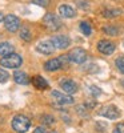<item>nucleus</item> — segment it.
Returning <instances> with one entry per match:
<instances>
[{"mask_svg": "<svg viewBox=\"0 0 124 133\" xmlns=\"http://www.w3.org/2000/svg\"><path fill=\"white\" fill-rule=\"evenodd\" d=\"M47 133H58V132H55V130H51V132H47Z\"/></svg>", "mask_w": 124, "mask_h": 133, "instance_id": "33", "label": "nucleus"}, {"mask_svg": "<svg viewBox=\"0 0 124 133\" xmlns=\"http://www.w3.org/2000/svg\"><path fill=\"white\" fill-rule=\"evenodd\" d=\"M43 23L51 31H58L61 27V20L55 14H46L44 17H43Z\"/></svg>", "mask_w": 124, "mask_h": 133, "instance_id": "3", "label": "nucleus"}, {"mask_svg": "<svg viewBox=\"0 0 124 133\" xmlns=\"http://www.w3.org/2000/svg\"><path fill=\"white\" fill-rule=\"evenodd\" d=\"M121 12L123 11L119 8H107V9H103V16L107 19H114V17H117L119 15H121Z\"/></svg>", "mask_w": 124, "mask_h": 133, "instance_id": "17", "label": "nucleus"}, {"mask_svg": "<svg viewBox=\"0 0 124 133\" xmlns=\"http://www.w3.org/2000/svg\"><path fill=\"white\" fill-rule=\"evenodd\" d=\"M4 15H3V12H0V21H4Z\"/></svg>", "mask_w": 124, "mask_h": 133, "instance_id": "31", "label": "nucleus"}, {"mask_svg": "<svg viewBox=\"0 0 124 133\" xmlns=\"http://www.w3.org/2000/svg\"><path fill=\"white\" fill-rule=\"evenodd\" d=\"M59 14L63 16V17H67V19H72L76 16V12L75 9L71 7V5H67V4H61L59 7Z\"/></svg>", "mask_w": 124, "mask_h": 133, "instance_id": "13", "label": "nucleus"}, {"mask_svg": "<svg viewBox=\"0 0 124 133\" xmlns=\"http://www.w3.org/2000/svg\"><path fill=\"white\" fill-rule=\"evenodd\" d=\"M80 31L84 33L85 36H89L91 32H92V28H91V25H89V23H87V21H82L80 23Z\"/></svg>", "mask_w": 124, "mask_h": 133, "instance_id": "20", "label": "nucleus"}, {"mask_svg": "<svg viewBox=\"0 0 124 133\" xmlns=\"http://www.w3.org/2000/svg\"><path fill=\"white\" fill-rule=\"evenodd\" d=\"M97 49L103 55H111L115 51V44L109 40H100L97 43Z\"/></svg>", "mask_w": 124, "mask_h": 133, "instance_id": "8", "label": "nucleus"}, {"mask_svg": "<svg viewBox=\"0 0 124 133\" xmlns=\"http://www.w3.org/2000/svg\"><path fill=\"white\" fill-rule=\"evenodd\" d=\"M68 57L71 63L75 64H83L87 60V52L83 48H73L70 53H68Z\"/></svg>", "mask_w": 124, "mask_h": 133, "instance_id": "4", "label": "nucleus"}, {"mask_svg": "<svg viewBox=\"0 0 124 133\" xmlns=\"http://www.w3.org/2000/svg\"><path fill=\"white\" fill-rule=\"evenodd\" d=\"M36 49L43 53V55H52L55 52V45L52 44V41H40L38 45H36Z\"/></svg>", "mask_w": 124, "mask_h": 133, "instance_id": "11", "label": "nucleus"}, {"mask_svg": "<svg viewBox=\"0 0 124 133\" xmlns=\"http://www.w3.org/2000/svg\"><path fill=\"white\" fill-rule=\"evenodd\" d=\"M33 133H47V130L44 129L43 127H38L35 130H33Z\"/></svg>", "mask_w": 124, "mask_h": 133, "instance_id": "30", "label": "nucleus"}, {"mask_svg": "<svg viewBox=\"0 0 124 133\" xmlns=\"http://www.w3.org/2000/svg\"><path fill=\"white\" fill-rule=\"evenodd\" d=\"M115 64H116L117 71H119L120 73H124V56L117 57V59H116V61H115Z\"/></svg>", "mask_w": 124, "mask_h": 133, "instance_id": "22", "label": "nucleus"}, {"mask_svg": "<svg viewBox=\"0 0 124 133\" xmlns=\"http://www.w3.org/2000/svg\"><path fill=\"white\" fill-rule=\"evenodd\" d=\"M112 133H124V123H119L115 128Z\"/></svg>", "mask_w": 124, "mask_h": 133, "instance_id": "25", "label": "nucleus"}, {"mask_svg": "<svg viewBox=\"0 0 124 133\" xmlns=\"http://www.w3.org/2000/svg\"><path fill=\"white\" fill-rule=\"evenodd\" d=\"M63 68V63L60 60V57H56V59H51L48 61H46L44 64V69L48 71V72H53V71H58Z\"/></svg>", "mask_w": 124, "mask_h": 133, "instance_id": "12", "label": "nucleus"}, {"mask_svg": "<svg viewBox=\"0 0 124 133\" xmlns=\"http://www.w3.org/2000/svg\"><path fill=\"white\" fill-rule=\"evenodd\" d=\"M52 97H53L59 104H61V105L73 104V101H75L72 96H70V95H64V93H61V92H59V91H53V92H52Z\"/></svg>", "mask_w": 124, "mask_h": 133, "instance_id": "9", "label": "nucleus"}, {"mask_svg": "<svg viewBox=\"0 0 124 133\" xmlns=\"http://www.w3.org/2000/svg\"><path fill=\"white\" fill-rule=\"evenodd\" d=\"M32 84L35 88H38V89H47L48 88V83L44 80L41 76H33L32 77Z\"/></svg>", "mask_w": 124, "mask_h": 133, "instance_id": "15", "label": "nucleus"}, {"mask_svg": "<svg viewBox=\"0 0 124 133\" xmlns=\"http://www.w3.org/2000/svg\"><path fill=\"white\" fill-rule=\"evenodd\" d=\"M14 53V47L11 45L9 43L4 41V43H0V56H9V55Z\"/></svg>", "mask_w": 124, "mask_h": 133, "instance_id": "16", "label": "nucleus"}, {"mask_svg": "<svg viewBox=\"0 0 124 133\" xmlns=\"http://www.w3.org/2000/svg\"><path fill=\"white\" fill-rule=\"evenodd\" d=\"M21 63H23V59H21V56H19V55H16V53H12V55L5 56V57H3L2 60H0V65L2 66L12 68V69L19 68V66L21 65Z\"/></svg>", "mask_w": 124, "mask_h": 133, "instance_id": "2", "label": "nucleus"}, {"mask_svg": "<svg viewBox=\"0 0 124 133\" xmlns=\"http://www.w3.org/2000/svg\"><path fill=\"white\" fill-rule=\"evenodd\" d=\"M120 85H121V87H123V88H124V79H123V80H121V81H120Z\"/></svg>", "mask_w": 124, "mask_h": 133, "instance_id": "32", "label": "nucleus"}, {"mask_svg": "<svg viewBox=\"0 0 124 133\" xmlns=\"http://www.w3.org/2000/svg\"><path fill=\"white\" fill-rule=\"evenodd\" d=\"M99 116H103L108 120H116L120 117V110L115 105H107L101 108V110H99Z\"/></svg>", "mask_w": 124, "mask_h": 133, "instance_id": "5", "label": "nucleus"}, {"mask_svg": "<svg viewBox=\"0 0 124 133\" xmlns=\"http://www.w3.org/2000/svg\"><path fill=\"white\" fill-rule=\"evenodd\" d=\"M89 92H91V95L94 97H97L101 93V89H100L99 87H96V85H91V87H89Z\"/></svg>", "mask_w": 124, "mask_h": 133, "instance_id": "24", "label": "nucleus"}, {"mask_svg": "<svg viewBox=\"0 0 124 133\" xmlns=\"http://www.w3.org/2000/svg\"><path fill=\"white\" fill-rule=\"evenodd\" d=\"M33 3H36L38 5H41V7H47L48 0H33Z\"/></svg>", "mask_w": 124, "mask_h": 133, "instance_id": "28", "label": "nucleus"}, {"mask_svg": "<svg viewBox=\"0 0 124 133\" xmlns=\"http://www.w3.org/2000/svg\"><path fill=\"white\" fill-rule=\"evenodd\" d=\"M51 41L55 45V48H58V49H65V48H68L70 44H71L70 37L64 36V35H56L51 39Z\"/></svg>", "mask_w": 124, "mask_h": 133, "instance_id": "7", "label": "nucleus"}, {"mask_svg": "<svg viewBox=\"0 0 124 133\" xmlns=\"http://www.w3.org/2000/svg\"><path fill=\"white\" fill-rule=\"evenodd\" d=\"M96 129H97V132H104L106 129H107V124H104V123H96Z\"/></svg>", "mask_w": 124, "mask_h": 133, "instance_id": "26", "label": "nucleus"}, {"mask_svg": "<svg viewBox=\"0 0 124 133\" xmlns=\"http://www.w3.org/2000/svg\"><path fill=\"white\" fill-rule=\"evenodd\" d=\"M41 123L44 125H53L55 124V118L51 115H43L41 116Z\"/></svg>", "mask_w": 124, "mask_h": 133, "instance_id": "21", "label": "nucleus"}, {"mask_svg": "<svg viewBox=\"0 0 124 133\" xmlns=\"http://www.w3.org/2000/svg\"><path fill=\"white\" fill-rule=\"evenodd\" d=\"M20 37L23 39L24 41H31L32 36H31V32H29V29L27 27H21V29H20Z\"/></svg>", "mask_w": 124, "mask_h": 133, "instance_id": "19", "label": "nucleus"}, {"mask_svg": "<svg viewBox=\"0 0 124 133\" xmlns=\"http://www.w3.org/2000/svg\"><path fill=\"white\" fill-rule=\"evenodd\" d=\"M4 27H5L7 31L12 32V33L16 32L20 28V20H19V17L15 16V15H7L4 17Z\"/></svg>", "mask_w": 124, "mask_h": 133, "instance_id": "6", "label": "nucleus"}, {"mask_svg": "<svg viewBox=\"0 0 124 133\" xmlns=\"http://www.w3.org/2000/svg\"><path fill=\"white\" fill-rule=\"evenodd\" d=\"M103 32L106 35H109V36H117L119 35V28L114 27V25H107V27L103 28Z\"/></svg>", "mask_w": 124, "mask_h": 133, "instance_id": "18", "label": "nucleus"}, {"mask_svg": "<svg viewBox=\"0 0 124 133\" xmlns=\"http://www.w3.org/2000/svg\"><path fill=\"white\" fill-rule=\"evenodd\" d=\"M14 80L17 83V84H21V85H27L29 83V77L27 76L26 72H21V71H16L14 73Z\"/></svg>", "mask_w": 124, "mask_h": 133, "instance_id": "14", "label": "nucleus"}, {"mask_svg": "<svg viewBox=\"0 0 124 133\" xmlns=\"http://www.w3.org/2000/svg\"><path fill=\"white\" fill-rule=\"evenodd\" d=\"M77 5L80 7V8H83V9L88 8V3H87V2H84V0H80V2L77 3Z\"/></svg>", "mask_w": 124, "mask_h": 133, "instance_id": "29", "label": "nucleus"}, {"mask_svg": "<svg viewBox=\"0 0 124 133\" xmlns=\"http://www.w3.org/2000/svg\"><path fill=\"white\" fill-rule=\"evenodd\" d=\"M31 127V121L24 115H16L12 120V128L17 133H26Z\"/></svg>", "mask_w": 124, "mask_h": 133, "instance_id": "1", "label": "nucleus"}, {"mask_svg": "<svg viewBox=\"0 0 124 133\" xmlns=\"http://www.w3.org/2000/svg\"><path fill=\"white\" fill-rule=\"evenodd\" d=\"M60 88L65 93H68V95H72V93H76L77 92V84L73 80H70V79L61 80L60 81Z\"/></svg>", "mask_w": 124, "mask_h": 133, "instance_id": "10", "label": "nucleus"}, {"mask_svg": "<svg viewBox=\"0 0 124 133\" xmlns=\"http://www.w3.org/2000/svg\"><path fill=\"white\" fill-rule=\"evenodd\" d=\"M9 79V75L7 71H4L3 68H0V83H7Z\"/></svg>", "mask_w": 124, "mask_h": 133, "instance_id": "23", "label": "nucleus"}, {"mask_svg": "<svg viewBox=\"0 0 124 133\" xmlns=\"http://www.w3.org/2000/svg\"><path fill=\"white\" fill-rule=\"evenodd\" d=\"M84 107L89 110V109H94L95 107H96V101H94V100H92V101H87L85 104H84Z\"/></svg>", "mask_w": 124, "mask_h": 133, "instance_id": "27", "label": "nucleus"}]
</instances>
